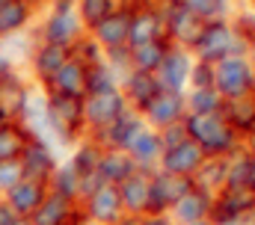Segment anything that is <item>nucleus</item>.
Masks as SVG:
<instances>
[{"label":"nucleus","instance_id":"nucleus-1","mask_svg":"<svg viewBox=\"0 0 255 225\" xmlns=\"http://www.w3.org/2000/svg\"><path fill=\"white\" fill-rule=\"evenodd\" d=\"M184 127L193 142L211 154V157H223L238 145V130L229 124V118L220 112H187L184 115Z\"/></svg>","mask_w":255,"mask_h":225},{"label":"nucleus","instance_id":"nucleus-2","mask_svg":"<svg viewBox=\"0 0 255 225\" xmlns=\"http://www.w3.org/2000/svg\"><path fill=\"white\" fill-rule=\"evenodd\" d=\"M36 36H39V42H51V45H60V48L71 51L77 45V39L86 36V27H83V21L77 15V0L48 3Z\"/></svg>","mask_w":255,"mask_h":225},{"label":"nucleus","instance_id":"nucleus-3","mask_svg":"<svg viewBox=\"0 0 255 225\" xmlns=\"http://www.w3.org/2000/svg\"><path fill=\"white\" fill-rule=\"evenodd\" d=\"M48 95V127H51V142L57 145H74L86 133V118H83V98L71 95Z\"/></svg>","mask_w":255,"mask_h":225},{"label":"nucleus","instance_id":"nucleus-4","mask_svg":"<svg viewBox=\"0 0 255 225\" xmlns=\"http://www.w3.org/2000/svg\"><path fill=\"white\" fill-rule=\"evenodd\" d=\"M214 89L223 101H238L255 92V71L253 62L244 54H232L214 62Z\"/></svg>","mask_w":255,"mask_h":225},{"label":"nucleus","instance_id":"nucleus-5","mask_svg":"<svg viewBox=\"0 0 255 225\" xmlns=\"http://www.w3.org/2000/svg\"><path fill=\"white\" fill-rule=\"evenodd\" d=\"M244 48H247V42L238 36L235 27H229L226 21H211V24H205L199 42L190 51L199 56V62L214 65V62H220V59H226L232 54H244Z\"/></svg>","mask_w":255,"mask_h":225},{"label":"nucleus","instance_id":"nucleus-6","mask_svg":"<svg viewBox=\"0 0 255 225\" xmlns=\"http://www.w3.org/2000/svg\"><path fill=\"white\" fill-rule=\"evenodd\" d=\"M128 110V101L122 89H110V92H95L83 98V118H86V130L101 133L104 127H110L122 112Z\"/></svg>","mask_w":255,"mask_h":225},{"label":"nucleus","instance_id":"nucleus-7","mask_svg":"<svg viewBox=\"0 0 255 225\" xmlns=\"http://www.w3.org/2000/svg\"><path fill=\"white\" fill-rule=\"evenodd\" d=\"M202 30H205V21L193 12L187 3L166 6V12H163V33H166V39L175 48H193L199 42Z\"/></svg>","mask_w":255,"mask_h":225},{"label":"nucleus","instance_id":"nucleus-8","mask_svg":"<svg viewBox=\"0 0 255 225\" xmlns=\"http://www.w3.org/2000/svg\"><path fill=\"white\" fill-rule=\"evenodd\" d=\"M193 187V178L172 175V172H154L151 175V193H148V214H166L172 211Z\"/></svg>","mask_w":255,"mask_h":225},{"label":"nucleus","instance_id":"nucleus-9","mask_svg":"<svg viewBox=\"0 0 255 225\" xmlns=\"http://www.w3.org/2000/svg\"><path fill=\"white\" fill-rule=\"evenodd\" d=\"M80 211L86 214V220L92 225H113L125 217V208H122V196H119V187L113 184H104L101 190H95L92 196H86L80 202Z\"/></svg>","mask_w":255,"mask_h":225},{"label":"nucleus","instance_id":"nucleus-10","mask_svg":"<svg viewBox=\"0 0 255 225\" xmlns=\"http://www.w3.org/2000/svg\"><path fill=\"white\" fill-rule=\"evenodd\" d=\"M33 89L36 86L21 71H12L9 77H3L0 80V121H21Z\"/></svg>","mask_w":255,"mask_h":225},{"label":"nucleus","instance_id":"nucleus-11","mask_svg":"<svg viewBox=\"0 0 255 225\" xmlns=\"http://www.w3.org/2000/svg\"><path fill=\"white\" fill-rule=\"evenodd\" d=\"M68 59H71V51H68V48L51 45V42H36V48H33V54H30V62H27L33 83H36L39 89H45V86L54 80V74L63 68Z\"/></svg>","mask_w":255,"mask_h":225},{"label":"nucleus","instance_id":"nucleus-12","mask_svg":"<svg viewBox=\"0 0 255 225\" xmlns=\"http://www.w3.org/2000/svg\"><path fill=\"white\" fill-rule=\"evenodd\" d=\"M21 169H24V178L30 181H39V184H48L51 175L60 166V157H57V148L42 142V139H30L21 151Z\"/></svg>","mask_w":255,"mask_h":225},{"label":"nucleus","instance_id":"nucleus-13","mask_svg":"<svg viewBox=\"0 0 255 225\" xmlns=\"http://www.w3.org/2000/svg\"><path fill=\"white\" fill-rule=\"evenodd\" d=\"M139 115H142L145 121H151V127L163 130V127H169V124L184 121V115H187V101H184L181 92L160 89V92L148 101V107L139 112Z\"/></svg>","mask_w":255,"mask_h":225},{"label":"nucleus","instance_id":"nucleus-14","mask_svg":"<svg viewBox=\"0 0 255 225\" xmlns=\"http://www.w3.org/2000/svg\"><path fill=\"white\" fill-rule=\"evenodd\" d=\"M128 30H130V9L119 6L113 15H107L98 27L89 30V36L98 42V48L107 54V51H119L128 48Z\"/></svg>","mask_w":255,"mask_h":225},{"label":"nucleus","instance_id":"nucleus-15","mask_svg":"<svg viewBox=\"0 0 255 225\" xmlns=\"http://www.w3.org/2000/svg\"><path fill=\"white\" fill-rule=\"evenodd\" d=\"M142 115L136 110H125L110 127H104L101 133H92V139L101 145V148H116V151H128L130 139L142 130Z\"/></svg>","mask_w":255,"mask_h":225},{"label":"nucleus","instance_id":"nucleus-16","mask_svg":"<svg viewBox=\"0 0 255 225\" xmlns=\"http://www.w3.org/2000/svg\"><path fill=\"white\" fill-rule=\"evenodd\" d=\"M154 39H166V33H163V12L148 9V6L130 9L128 51H130V48H139V45H145V42H154Z\"/></svg>","mask_w":255,"mask_h":225},{"label":"nucleus","instance_id":"nucleus-17","mask_svg":"<svg viewBox=\"0 0 255 225\" xmlns=\"http://www.w3.org/2000/svg\"><path fill=\"white\" fill-rule=\"evenodd\" d=\"M190 71H193V59L184 48H169V54L163 59V65L157 68V83L160 89H169V92H184V86L190 83Z\"/></svg>","mask_w":255,"mask_h":225},{"label":"nucleus","instance_id":"nucleus-18","mask_svg":"<svg viewBox=\"0 0 255 225\" xmlns=\"http://www.w3.org/2000/svg\"><path fill=\"white\" fill-rule=\"evenodd\" d=\"M205 160H208V154H205L193 139H184L181 145H175V148H169V151L160 154V169H163V172H172V175L193 178V175L202 169Z\"/></svg>","mask_w":255,"mask_h":225},{"label":"nucleus","instance_id":"nucleus-19","mask_svg":"<svg viewBox=\"0 0 255 225\" xmlns=\"http://www.w3.org/2000/svg\"><path fill=\"white\" fill-rule=\"evenodd\" d=\"M148 193H151V172L136 169L130 178L119 184V196H122V208L128 217H145L148 214Z\"/></svg>","mask_w":255,"mask_h":225},{"label":"nucleus","instance_id":"nucleus-20","mask_svg":"<svg viewBox=\"0 0 255 225\" xmlns=\"http://www.w3.org/2000/svg\"><path fill=\"white\" fill-rule=\"evenodd\" d=\"M39 12H42L39 0H9L6 6H0V39L27 33Z\"/></svg>","mask_w":255,"mask_h":225},{"label":"nucleus","instance_id":"nucleus-21","mask_svg":"<svg viewBox=\"0 0 255 225\" xmlns=\"http://www.w3.org/2000/svg\"><path fill=\"white\" fill-rule=\"evenodd\" d=\"M45 196H48V184H39V181L24 178V181H18V184L3 196V199L9 202V208H12V214H15V217L30 220V217L36 214V208L45 202Z\"/></svg>","mask_w":255,"mask_h":225},{"label":"nucleus","instance_id":"nucleus-22","mask_svg":"<svg viewBox=\"0 0 255 225\" xmlns=\"http://www.w3.org/2000/svg\"><path fill=\"white\" fill-rule=\"evenodd\" d=\"M119 89H122V95H125L128 107L136 112H142L148 107V101L160 92V83H157V77L154 74H145V71H130L125 80L119 83Z\"/></svg>","mask_w":255,"mask_h":225},{"label":"nucleus","instance_id":"nucleus-23","mask_svg":"<svg viewBox=\"0 0 255 225\" xmlns=\"http://www.w3.org/2000/svg\"><path fill=\"white\" fill-rule=\"evenodd\" d=\"M45 92L54 95H71V98H86V65L80 59H68L63 68L54 74V80L45 86Z\"/></svg>","mask_w":255,"mask_h":225},{"label":"nucleus","instance_id":"nucleus-24","mask_svg":"<svg viewBox=\"0 0 255 225\" xmlns=\"http://www.w3.org/2000/svg\"><path fill=\"white\" fill-rule=\"evenodd\" d=\"M77 208H80V202L63 199V196H57V193L48 190L45 202L36 208V214L30 217V223L33 225H71L74 214H77Z\"/></svg>","mask_w":255,"mask_h":225},{"label":"nucleus","instance_id":"nucleus-25","mask_svg":"<svg viewBox=\"0 0 255 225\" xmlns=\"http://www.w3.org/2000/svg\"><path fill=\"white\" fill-rule=\"evenodd\" d=\"M211 205H214V193L193 187L190 193H187V196H184L175 208H172L175 225H187V223H202V220H211Z\"/></svg>","mask_w":255,"mask_h":225},{"label":"nucleus","instance_id":"nucleus-26","mask_svg":"<svg viewBox=\"0 0 255 225\" xmlns=\"http://www.w3.org/2000/svg\"><path fill=\"white\" fill-rule=\"evenodd\" d=\"M128 154L133 157V163L136 169H145V172H151L154 163H160V154H163V145H160V133L157 130H151V127H142L133 139H130V145H128Z\"/></svg>","mask_w":255,"mask_h":225},{"label":"nucleus","instance_id":"nucleus-27","mask_svg":"<svg viewBox=\"0 0 255 225\" xmlns=\"http://www.w3.org/2000/svg\"><path fill=\"white\" fill-rule=\"evenodd\" d=\"M169 48H172L169 39H154V42H145V45H139V48H130V71L157 74V68L163 65Z\"/></svg>","mask_w":255,"mask_h":225},{"label":"nucleus","instance_id":"nucleus-28","mask_svg":"<svg viewBox=\"0 0 255 225\" xmlns=\"http://www.w3.org/2000/svg\"><path fill=\"white\" fill-rule=\"evenodd\" d=\"M136 172V163L128 151H116V148H104L101 154V163H98V175L104 178V184H113L119 187L125 178H130Z\"/></svg>","mask_w":255,"mask_h":225},{"label":"nucleus","instance_id":"nucleus-29","mask_svg":"<svg viewBox=\"0 0 255 225\" xmlns=\"http://www.w3.org/2000/svg\"><path fill=\"white\" fill-rule=\"evenodd\" d=\"M30 139L33 136L21 121H0V163L3 160H18Z\"/></svg>","mask_w":255,"mask_h":225},{"label":"nucleus","instance_id":"nucleus-30","mask_svg":"<svg viewBox=\"0 0 255 225\" xmlns=\"http://www.w3.org/2000/svg\"><path fill=\"white\" fill-rule=\"evenodd\" d=\"M223 115L229 118V124L238 133H255V92L247 98H238V101H226Z\"/></svg>","mask_w":255,"mask_h":225},{"label":"nucleus","instance_id":"nucleus-31","mask_svg":"<svg viewBox=\"0 0 255 225\" xmlns=\"http://www.w3.org/2000/svg\"><path fill=\"white\" fill-rule=\"evenodd\" d=\"M226 190H255V157L241 154L226 160Z\"/></svg>","mask_w":255,"mask_h":225},{"label":"nucleus","instance_id":"nucleus-32","mask_svg":"<svg viewBox=\"0 0 255 225\" xmlns=\"http://www.w3.org/2000/svg\"><path fill=\"white\" fill-rule=\"evenodd\" d=\"M101 154H104V148L95 142V139H83L74 151H71V157H68V163L71 169L83 178V175H92V172H98V163H101Z\"/></svg>","mask_w":255,"mask_h":225},{"label":"nucleus","instance_id":"nucleus-33","mask_svg":"<svg viewBox=\"0 0 255 225\" xmlns=\"http://www.w3.org/2000/svg\"><path fill=\"white\" fill-rule=\"evenodd\" d=\"M48 190H51V193H57V196H63V199L80 202V175L71 169V163H68V160H65V163H60V166H57V172L51 175Z\"/></svg>","mask_w":255,"mask_h":225},{"label":"nucleus","instance_id":"nucleus-34","mask_svg":"<svg viewBox=\"0 0 255 225\" xmlns=\"http://www.w3.org/2000/svg\"><path fill=\"white\" fill-rule=\"evenodd\" d=\"M110 89H119V77H116V71L110 68V62L101 59V62H95V65H86V95L110 92Z\"/></svg>","mask_w":255,"mask_h":225},{"label":"nucleus","instance_id":"nucleus-35","mask_svg":"<svg viewBox=\"0 0 255 225\" xmlns=\"http://www.w3.org/2000/svg\"><path fill=\"white\" fill-rule=\"evenodd\" d=\"M116 9H119L116 0H77V15H80L86 33H89L92 27H98V24H101L107 15H113Z\"/></svg>","mask_w":255,"mask_h":225},{"label":"nucleus","instance_id":"nucleus-36","mask_svg":"<svg viewBox=\"0 0 255 225\" xmlns=\"http://www.w3.org/2000/svg\"><path fill=\"white\" fill-rule=\"evenodd\" d=\"M223 98L217 89H193L187 98V112H220L223 110Z\"/></svg>","mask_w":255,"mask_h":225},{"label":"nucleus","instance_id":"nucleus-37","mask_svg":"<svg viewBox=\"0 0 255 225\" xmlns=\"http://www.w3.org/2000/svg\"><path fill=\"white\" fill-rule=\"evenodd\" d=\"M193 12L211 24V21H226V12H229V0H184Z\"/></svg>","mask_w":255,"mask_h":225},{"label":"nucleus","instance_id":"nucleus-38","mask_svg":"<svg viewBox=\"0 0 255 225\" xmlns=\"http://www.w3.org/2000/svg\"><path fill=\"white\" fill-rule=\"evenodd\" d=\"M18 181H24L21 160H3V163H0V196H6Z\"/></svg>","mask_w":255,"mask_h":225},{"label":"nucleus","instance_id":"nucleus-39","mask_svg":"<svg viewBox=\"0 0 255 225\" xmlns=\"http://www.w3.org/2000/svg\"><path fill=\"white\" fill-rule=\"evenodd\" d=\"M190 86L193 89H214V65H208V62H193Z\"/></svg>","mask_w":255,"mask_h":225},{"label":"nucleus","instance_id":"nucleus-40","mask_svg":"<svg viewBox=\"0 0 255 225\" xmlns=\"http://www.w3.org/2000/svg\"><path fill=\"white\" fill-rule=\"evenodd\" d=\"M184 139H190V136H187V127H184V121H178V124H169V127H163V130H160V145H163V151H169V148L181 145Z\"/></svg>","mask_w":255,"mask_h":225},{"label":"nucleus","instance_id":"nucleus-41","mask_svg":"<svg viewBox=\"0 0 255 225\" xmlns=\"http://www.w3.org/2000/svg\"><path fill=\"white\" fill-rule=\"evenodd\" d=\"M238 36L247 42V45H255V15L253 12H244L241 18H238Z\"/></svg>","mask_w":255,"mask_h":225},{"label":"nucleus","instance_id":"nucleus-42","mask_svg":"<svg viewBox=\"0 0 255 225\" xmlns=\"http://www.w3.org/2000/svg\"><path fill=\"white\" fill-rule=\"evenodd\" d=\"M139 225H175V220H169L166 214H145L139 217Z\"/></svg>","mask_w":255,"mask_h":225},{"label":"nucleus","instance_id":"nucleus-43","mask_svg":"<svg viewBox=\"0 0 255 225\" xmlns=\"http://www.w3.org/2000/svg\"><path fill=\"white\" fill-rule=\"evenodd\" d=\"M15 220H18V217L12 214V208H9V202H6V199L0 196V225H12Z\"/></svg>","mask_w":255,"mask_h":225},{"label":"nucleus","instance_id":"nucleus-44","mask_svg":"<svg viewBox=\"0 0 255 225\" xmlns=\"http://www.w3.org/2000/svg\"><path fill=\"white\" fill-rule=\"evenodd\" d=\"M12 71H18V68H15V65L9 62V56H6L3 51H0V80H3V77H9Z\"/></svg>","mask_w":255,"mask_h":225},{"label":"nucleus","instance_id":"nucleus-45","mask_svg":"<svg viewBox=\"0 0 255 225\" xmlns=\"http://www.w3.org/2000/svg\"><path fill=\"white\" fill-rule=\"evenodd\" d=\"M113 225H139V217H122V220H119V223H113Z\"/></svg>","mask_w":255,"mask_h":225},{"label":"nucleus","instance_id":"nucleus-46","mask_svg":"<svg viewBox=\"0 0 255 225\" xmlns=\"http://www.w3.org/2000/svg\"><path fill=\"white\" fill-rule=\"evenodd\" d=\"M214 225H250V220H226V223H214Z\"/></svg>","mask_w":255,"mask_h":225},{"label":"nucleus","instance_id":"nucleus-47","mask_svg":"<svg viewBox=\"0 0 255 225\" xmlns=\"http://www.w3.org/2000/svg\"><path fill=\"white\" fill-rule=\"evenodd\" d=\"M12 225H33V223H30V220H21V217H18V220H15Z\"/></svg>","mask_w":255,"mask_h":225},{"label":"nucleus","instance_id":"nucleus-48","mask_svg":"<svg viewBox=\"0 0 255 225\" xmlns=\"http://www.w3.org/2000/svg\"><path fill=\"white\" fill-rule=\"evenodd\" d=\"M187 225H214L211 220H202V223H187Z\"/></svg>","mask_w":255,"mask_h":225},{"label":"nucleus","instance_id":"nucleus-49","mask_svg":"<svg viewBox=\"0 0 255 225\" xmlns=\"http://www.w3.org/2000/svg\"><path fill=\"white\" fill-rule=\"evenodd\" d=\"M166 6H175V3H184V0H163Z\"/></svg>","mask_w":255,"mask_h":225},{"label":"nucleus","instance_id":"nucleus-50","mask_svg":"<svg viewBox=\"0 0 255 225\" xmlns=\"http://www.w3.org/2000/svg\"><path fill=\"white\" fill-rule=\"evenodd\" d=\"M39 3H42V6H48V3H57V0H39Z\"/></svg>","mask_w":255,"mask_h":225},{"label":"nucleus","instance_id":"nucleus-51","mask_svg":"<svg viewBox=\"0 0 255 225\" xmlns=\"http://www.w3.org/2000/svg\"><path fill=\"white\" fill-rule=\"evenodd\" d=\"M6 3H9V0H0V6H6Z\"/></svg>","mask_w":255,"mask_h":225}]
</instances>
